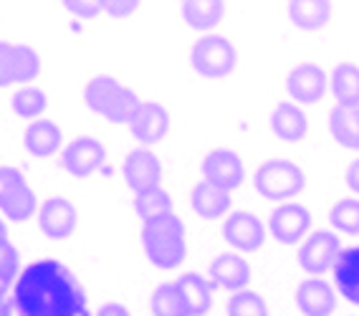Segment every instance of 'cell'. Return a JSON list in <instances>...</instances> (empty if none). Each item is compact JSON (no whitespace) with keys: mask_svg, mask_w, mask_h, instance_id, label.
I'll return each instance as SVG.
<instances>
[{"mask_svg":"<svg viewBox=\"0 0 359 316\" xmlns=\"http://www.w3.org/2000/svg\"><path fill=\"white\" fill-rule=\"evenodd\" d=\"M18 316H89V303L69 266L43 259L20 271L13 289Z\"/></svg>","mask_w":359,"mask_h":316,"instance_id":"cell-1","label":"cell"},{"mask_svg":"<svg viewBox=\"0 0 359 316\" xmlns=\"http://www.w3.org/2000/svg\"><path fill=\"white\" fill-rule=\"evenodd\" d=\"M142 248L147 261L160 271L180 268L187 256L185 223L175 213L144 220L142 226Z\"/></svg>","mask_w":359,"mask_h":316,"instance_id":"cell-2","label":"cell"},{"mask_svg":"<svg viewBox=\"0 0 359 316\" xmlns=\"http://www.w3.org/2000/svg\"><path fill=\"white\" fill-rule=\"evenodd\" d=\"M83 102L94 114H99L107 122L129 124L135 111L140 109L142 99L129 86H124L119 78L102 74L83 86Z\"/></svg>","mask_w":359,"mask_h":316,"instance_id":"cell-3","label":"cell"},{"mask_svg":"<svg viewBox=\"0 0 359 316\" xmlns=\"http://www.w3.org/2000/svg\"><path fill=\"white\" fill-rule=\"evenodd\" d=\"M253 187L256 193L261 195L263 200L271 202H289L291 198L304 193L306 187V174L304 170L291 160H283V157H276V160L263 162L261 167L253 174Z\"/></svg>","mask_w":359,"mask_h":316,"instance_id":"cell-4","label":"cell"},{"mask_svg":"<svg viewBox=\"0 0 359 316\" xmlns=\"http://www.w3.org/2000/svg\"><path fill=\"white\" fill-rule=\"evenodd\" d=\"M238 51L225 36H205L195 41L190 51V66L203 78H228L236 71Z\"/></svg>","mask_w":359,"mask_h":316,"instance_id":"cell-5","label":"cell"},{"mask_svg":"<svg viewBox=\"0 0 359 316\" xmlns=\"http://www.w3.org/2000/svg\"><path fill=\"white\" fill-rule=\"evenodd\" d=\"M39 210V200L18 167H0V213L11 223H26Z\"/></svg>","mask_w":359,"mask_h":316,"instance_id":"cell-6","label":"cell"},{"mask_svg":"<svg viewBox=\"0 0 359 316\" xmlns=\"http://www.w3.org/2000/svg\"><path fill=\"white\" fill-rule=\"evenodd\" d=\"M41 74V56L33 46L0 41V89L31 84Z\"/></svg>","mask_w":359,"mask_h":316,"instance_id":"cell-7","label":"cell"},{"mask_svg":"<svg viewBox=\"0 0 359 316\" xmlns=\"http://www.w3.org/2000/svg\"><path fill=\"white\" fill-rule=\"evenodd\" d=\"M341 240L337 233L332 231H314L311 235H306V240L302 243L296 259L302 271L309 276H321V273L334 271V266L341 256Z\"/></svg>","mask_w":359,"mask_h":316,"instance_id":"cell-8","label":"cell"},{"mask_svg":"<svg viewBox=\"0 0 359 316\" xmlns=\"http://www.w3.org/2000/svg\"><path fill=\"white\" fill-rule=\"evenodd\" d=\"M266 228H269L271 238L278 240L281 245H296L306 240L309 228H311V213L299 202H281L271 210Z\"/></svg>","mask_w":359,"mask_h":316,"instance_id":"cell-9","label":"cell"},{"mask_svg":"<svg viewBox=\"0 0 359 316\" xmlns=\"http://www.w3.org/2000/svg\"><path fill=\"white\" fill-rule=\"evenodd\" d=\"M200 172H203V180L205 182L223 187L228 193H233V190L243 185V180H245L243 160H241L238 152H233V149H228V147L210 149V152L203 157Z\"/></svg>","mask_w":359,"mask_h":316,"instance_id":"cell-10","label":"cell"},{"mask_svg":"<svg viewBox=\"0 0 359 316\" xmlns=\"http://www.w3.org/2000/svg\"><path fill=\"white\" fill-rule=\"evenodd\" d=\"M220 233H223V240L231 245L233 251L256 253L266 243L269 228L263 226L261 218H256L253 213L238 210V213H231L223 220V231Z\"/></svg>","mask_w":359,"mask_h":316,"instance_id":"cell-11","label":"cell"},{"mask_svg":"<svg viewBox=\"0 0 359 316\" xmlns=\"http://www.w3.org/2000/svg\"><path fill=\"white\" fill-rule=\"evenodd\" d=\"M107 162V149L94 137H76L61 149V165L74 177H91L99 170H104Z\"/></svg>","mask_w":359,"mask_h":316,"instance_id":"cell-12","label":"cell"},{"mask_svg":"<svg viewBox=\"0 0 359 316\" xmlns=\"http://www.w3.org/2000/svg\"><path fill=\"white\" fill-rule=\"evenodd\" d=\"M329 76L319 64H299L286 74V94L296 104H316L327 97Z\"/></svg>","mask_w":359,"mask_h":316,"instance_id":"cell-13","label":"cell"},{"mask_svg":"<svg viewBox=\"0 0 359 316\" xmlns=\"http://www.w3.org/2000/svg\"><path fill=\"white\" fill-rule=\"evenodd\" d=\"M122 177L132 193H144L162 185V162L149 149H135L122 162Z\"/></svg>","mask_w":359,"mask_h":316,"instance_id":"cell-14","label":"cell"},{"mask_svg":"<svg viewBox=\"0 0 359 316\" xmlns=\"http://www.w3.org/2000/svg\"><path fill=\"white\" fill-rule=\"evenodd\" d=\"M127 127L137 142L152 147V144L162 142L170 132V111L160 102H142Z\"/></svg>","mask_w":359,"mask_h":316,"instance_id":"cell-15","label":"cell"},{"mask_svg":"<svg viewBox=\"0 0 359 316\" xmlns=\"http://www.w3.org/2000/svg\"><path fill=\"white\" fill-rule=\"evenodd\" d=\"M41 233L51 240H66L79 226L76 205L66 198H48L39 207Z\"/></svg>","mask_w":359,"mask_h":316,"instance_id":"cell-16","label":"cell"},{"mask_svg":"<svg viewBox=\"0 0 359 316\" xmlns=\"http://www.w3.org/2000/svg\"><path fill=\"white\" fill-rule=\"evenodd\" d=\"M250 266L243 256L238 253H220L210 261L208 266V278L212 281L215 289H223L228 294H238V291H245L250 284Z\"/></svg>","mask_w":359,"mask_h":316,"instance_id":"cell-17","label":"cell"},{"mask_svg":"<svg viewBox=\"0 0 359 316\" xmlns=\"http://www.w3.org/2000/svg\"><path fill=\"white\" fill-rule=\"evenodd\" d=\"M294 301L304 316H332L337 309V291L321 276H306L296 286Z\"/></svg>","mask_w":359,"mask_h":316,"instance_id":"cell-18","label":"cell"},{"mask_svg":"<svg viewBox=\"0 0 359 316\" xmlns=\"http://www.w3.org/2000/svg\"><path fill=\"white\" fill-rule=\"evenodd\" d=\"M269 127L273 137H278L281 142H302L309 132V116L299 104L281 102L273 107L269 116Z\"/></svg>","mask_w":359,"mask_h":316,"instance_id":"cell-19","label":"cell"},{"mask_svg":"<svg viewBox=\"0 0 359 316\" xmlns=\"http://www.w3.org/2000/svg\"><path fill=\"white\" fill-rule=\"evenodd\" d=\"M286 13L299 31L316 33L334 18V0H289Z\"/></svg>","mask_w":359,"mask_h":316,"instance_id":"cell-20","label":"cell"},{"mask_svg":"<svg viewBox=\"0 0 359 316\" xmlns=\"http://www.w3.org/2000/svg\"><path fill=\"white\" fill-rule=\"evenodd\" d=\"M64 144V135H61V127L51 119H39V122H31L23 132V147L31 157H51L56 155Z\"/></svg>","mask_w":359,"mask_h":316,"instance_id":"cell-21","label":"cell"},{"mask_svg":"<svg viewBox=\"0 0 359 316\" xmlns=\"http://www.w3.org/2000/svg\"><path fill=\"white\" fill-rule=\"evenodd\" d=\"M190 205L203 220H218L231 213L233 198L228 190L212 185V182H198L190 193Z\"/></svg>","mask_w":359,"mask_h":316,"instance_id":"cell-22","label":"cell"},{"mask_svg":"<svg viewBox=\"0 0 359 316\" xmlns=\"http://www.w3.org/2000/svg\"><path fill=\"white\" fill-rule=\"evenodd\" d=\"M177 286L182 291V296L187 301V311L190 316H205L212 309V298H215V286L208 276L203 273H182L177 278Z\"/></svg>","mask_w":359,"mask_h":316,"instance_id":"cell-23","label":"cell"},{"mask_svg":"<svg viewBox=\"0 0 359 316\" xmlns=\"http://www.w3.org/2000/svg\"><path fill=\"white\" fill-rule=\"evenodd\" d=\"M180 13L193 31H210L223 23L225 0H182Z\"/></svg>","mask_w":359,"mask_h":316,"instance_id":"cell-24","label":"cell"},{"mask_svg":"<svg viewBox=\"0 0 359 316\" xmlns=\"http://www.w3.org/2000/svg\"><path fill=\"white\" fill-rule=\"evenodd\" d=\"M334 281H337V291L341 296L359 306V245L341 251L339 261L334 266Z\"/></svg>","mask_w":359,"mask_h":316,"instance_id":"cell-25","label":"cell"},{"mask_svg":"<svg viewBox=\"0 0 359 316\" xmlns=\"http://www.w3.org/2000/svg\"><path fill=\"white\" fill-rule=\"evenodd\" d=\"M329 135L344 149L359 152V107H334L329 111Z\"/></svg>","mask_w":359,"mask_h":316,"instance_id":"cell-26","label":"cell"},{"mask_svg":"<svg viewBox=\"0 0 359 316\" xmlns=\"http://www.w3.org/2000/svg\"><path fill=\"white\" fill-rule=\"evenodd\" d=\"M332 97L337 107H359V66L341 61L332 71Z\"/></svg>","mask_w":359,"mask_h":316,"instance_id":"cell-27","label":"cell"},{"mask_svg":"<svg viewBox=\"0 0 359 316\" xmlns=\"http://www.w3.org/2000/svg\"><path fill=\"white\" fill-rule=\"evenodd\" d=\"M149 311H152V316H190L177 281L160 284L154 289V294L149 296Z\"/></svg>","mask_w":359,"mask_h":316,"instance_id":"cell-28","label":"cell"},{"mask_svg":"<svg viewBox=\"0 0 359 316\" xmlns=\"http://www.w3.org/2000/svg\"><path fill=\"white\" fill-rule=\"evenodd\" d=\"M172 207H175L172 195L167 193L162 185L135 195V213L142 218V223H144V220H152V218H160V215L175 213Z\"/></svg>","mask_w":359,"mask_h":316,"instance_id":"cell-29","label":"cell"},{"mask_svg":"<svg viewBox=\"0 0 359 316\" xmlns=\"http://www.w3.org/2000/svg\"><path fill=\"white\" fill-rule=\"evenodd\" d=\"M11 107H13V114L20 116V119H26V122L36 119L39 122V116L48 107V99H46V94L39 86H20L13 94V99H11Z\"/></svg>","mask_w":359,"mask_h":316,"instance_id":"cell-30","label":"cell"},{"mask_svg":"<svg viewBox=\"0 0 359 316\" xmlns=\"http://www.w3.org/2000/svg\"><path fill=\"white\" fill-rule=\"evenodd\" d=\"M225 316H271V309L261 294L245 289L231 294V298L225 303Z\"/></svg>","mask_w":359,"mask_h":316,"instance_id":"cell-31","label":"cell"},{"mask_svg":"<svg viewBox=\"0 0 359 316\" xmlns=\"http://www.w3.org/2000/svg\"><path fill=\"white\" fill-rule=\"evenodd\" d=\"M329 223L337 233L359 235V198H344L329 210Z\"/></svg>","mask_w":359,"mask_h":316,"instance_id":"cell-32","label":"cell"},{"mask_svg":"<svg viewBox=\"0 0 359 316\" xmlns=\"http://www.w3.org/2000/svg\"><path fill=\"white\" fill-rule=\"evenodd\" d=\"M20 256L13 243L0 248V298H8V291L15 289V281L20 276Z\"/></svg>","mask_w":359,"mask_h":316,"instance_id":"cell-33","label":"cell"},{"mask_svg":"<svg viewBox=\"0 0 359 316\" xmlns=\"http://www.w3.org/2000/svg\"><path fill=\"white\" fill-rule=\"evenodd\" d=\"M61 6L66 13L81 20H91L99 13H104V0H61Z\"/></svg>","mask_w":359,"mask_h":316,"instance_id":"cell-34","label":"cell"},{"mask_svg":"<svg viewBox=\"0 0 359 316\" xmlns=\"http://www.w3.org/2000/svg\"><path fill=\"white\" fill-rule=\"evenodd\" d=\"M142 0H104V13L111 18H132L140 11Z\"/></svg>","mask_w":359,"mask_h":316,"instance_id":"cell-35","label":"cell"},{"mask_svg":"<svg viewBox=\"0 0 359 316\" xmlns=\"http://www.w3.org/2000/svg\"><path fill=\"white\" fill-rule=\"evenodd\" d=\"M344 182H346V187H349V190H352L354 195H359V157L346 165Z\"/></svg>","mask_w":359,"mask_h":316,"instance_id":"cell-36","label":"cell"},{"mask_svg":"<svg viewBox=\"0 0 359 316\" xmlns=\"http://www.w3.org/2000/svg\"><path fill=\"white\" fill-rule=\"evenodd\" d=\"M94 316H129V309L119 301H109L104 303V306H99Z\"/></svg>","mask_w":359,"mask_h":316,"instance_id":"cell-37","label":"cell"},{"mask_svg":"<svg viewBox=\"0 0 359 316\" xmlns=\"http://www.w3.org/2000/svg\"><path fill=\"white\" fill-rule=\"evenodd\" d=\"M18 309H15V301L11 296L8 298H0V316H15Z\"/></svg>","mask_w":359,"mask_h":316,"instance_id":"cell-38","label":"cell"},{"mask_svg":"<svg viewBox=\"0 0 359 316\" xmlns=\"http://www.w3.org/2000/svg\"><path fill=\"white\" fill-rule=\"evenodd\" d=\"M8 243H11V240H8V228H6V223H3V218H0V248H6Z\"/></svg>","mask_w":359,"mask_h":316,"instance_id":"cell-39","label":"cell"}]
</instances>
